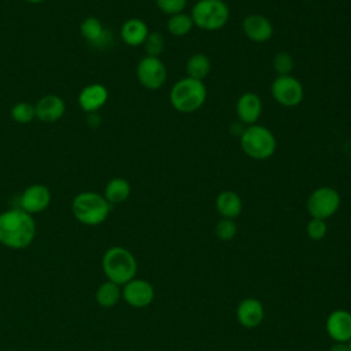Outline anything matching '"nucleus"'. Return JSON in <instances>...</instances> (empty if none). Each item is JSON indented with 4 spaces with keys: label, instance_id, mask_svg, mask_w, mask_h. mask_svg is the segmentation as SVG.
Segmentation results:
<instances>
[{
    "label": "nucleus",
    "instance_id": "obj_1",
    "mask_svg": "<svg viewBox=\"0 0 351 351\" xmlns=\"http://www.w3.org/2000/svg\"><path fill=\"white\" fill-rule=\"evenodd\" d=\"M36 236V222L32 214L11 208L0 214V244L11 250L29 247Z\"/></svg>",
    "mask_w": 351,
    "mask_h": 351
},
{
    "label": "nucleus",
    "instance_id": "obj_2",
    "mask_svg": "<svg viewBox=\"0 0 351 351\" xmlns=\"http://www.w3.org/2000/svg\"><path fill=\"white\" fill-rule=\"evenodd\" d=\"M101 267L108 281L125 285L133 280L137 273V262L134 255L123 247L108 248L101 259Z\"/></svg>",
    "mask_w": 351,
    "mask_h": 351
},
{
    "label": "nucleus",
    "instance_id": "obj_3",
    "mask_svg": "<svg viewBox=\"0 0 351 351\" xmlns=\"http://www.w3.org/2000/svg\"><path fill=\"white\" fill-rule=\"evenodd\" d=\"M111 204L103 195L96 192H81L71 203V211L74 218L88 226L100 225L110 214Z\"/></svg>",
    "mask_w": 351,
    "mask_h": 351
},
{
    "label": "nucleus",
    "instance_id": "obj_4",
    "mask_svg": "<svg viewBox=\"0 0 351 351\" xmlns=\"http://www.w3.org/2000/svg\"><path fill=\"white\" fill-rule=\"evenodd\" d=\"M206 97L207 89L203 81H197L189 77L177 81L170 90L171 106L184 114L199 110L204 104Z\"/></svg>",
    "mask_w": 351,
    "mask_h": 351
},
{
    "label": "nucleus",
    "instance_id": "obj_5",
    "mask_svg": "<svg viewBox=\"0 0 351 351\" xmlns=\"http://www.w3.org/2000/svg\"><path fill=\"white\" fill-rule=\"evenodd\" d=\"M240 144L243 151L252 159H269L276 151V137L265 126L251 125L240 134Z\"/></svg>",
    "mask_w": 351,
    "mask_h": 351
},
{
    "label": "nucleus",
    "instance_id": "obj_6",
    "mask_svg": "<svg viewBox=\"0 0 351 351\" xmlns=\"http://www.w3.org/2000/svg\"><path fill=\"white\" fill-rule=\"evenodd\" d=\"M193 25L203 30H219L229 21V8L222 0H199L191 15Z\"/></svg>",
    "mask_w": 351,
    "mask_h": 351
},
{
    "label": "nucleus",
    "instance_id": "obj_7",
    "mask_svg": "<svg viewBox=\"0 0 351 351\" xmlns=\"http://www.w3.org/2000/svg\"><path fill=\"white\" fill-rule=\"evenodd\" d=\"M340 195L330 186H321L313 191L307 199V211L311 218L326 219L340 207Z\"/></svg>",
    "mask_w": 351,
    "mask_h": 351
},
{
    "label": "nucleus",
    "instance_id": "obj_8",
    "mask_svg": "<svg viewBox=\"0 0 351 351\" xmlns=\"http://www.w3.org/2000/svg\"><path fill=\"white\" fill-rule=\"evenodd\" d=\"M271 95L274 100L284 107H296L303 99V86L298 78L289 75H278L271 84Z\"/></svg>",
    "mask_w": 351,
    "mask_h": 351
},
{
    "label": "nucleus",
    "instance_id": "obj_9",
    "mask_svg": "<svg viewBox=\"0 0 351 351\" xmlns=\"http://www.w3.org/2000/svg\"><path fill=\"white\" fill-rule=\"evenodd\" d=\"M136 74H137L138 82L144 88L151 90L159 89L165 84L167 77L163 62L159 58H154V56L143 58L137 64Z\"/></svg>",
    "mask_w": 351,
    "mask_h": 351
},
{
    "label": "nucleus",
    "instance_id": "obj_10",
    "mask_svg": "<svg viewBox=\"0 0 351 351\" xmlns=\"http://www.w3.org/2000/svg\"><path fill=\"white\" fill-rule=\"evenodd\" d=\"M154 296L155 291L151 282L141 278H133L128 281L122 288V298L129 306L136 308L147 307L148 304H151Z\"/></svg>",
    "mask_w": 351,
    "mask_h": 351
},
{
    "label": "nucleus",
    "instance_id": "obj_11",
    "mask_svg": "<svg viewBox=\"0 0 351 351\" xmlns=\"http://www.w3.org/2000/svg\"><path fill=\"white\" fill-rule=\"evenodd\" d=\"M21 208L29 214L44 211L51 203V192L45 185L34 184L27 186L21 196Z\"/></svg>",
    "mask_w": 351,
    "mask_h": 351
},
{
    "label": "nucleus",
    "instance_id": "obj_12",
    "mask_svg": "<svg viewBox=\"0 0 351 351\" xmlns=\"http://www.w3.org/2000/svg\"><path fill=\"white\" fill-rule=\"evenodd\" d=\"M325 328L333 341L348 343L351 340V313L343 308L332 311L326 318Z\"/></svg>",
    "mask_w": 351,
    "mask_h": 351
},
{
    "label": "nucleus",
    "instance_id": "obj_13",
    "mask_svg": "<svg viewBox=\"0 0 351 351\" xmlns=\"http://www.w3.org/2000/svg\"><path fill=\"white\" fill-rule=\"evenodd\" d=\"M243 32L251 41L265 43L273 36V25L266 16L251 14L243 21Z\"/></svg>",
    "mask_w": 351,
    "mask_h": 351
},
{
    "label": "nucleus",
    "instance_id": "obj_14",
    "mask_svg": "<svg viewBox=\"0 0 351 351\" xmlns=\"http://www.w3.org/2000/svg\"><path fill=\"white\" fill-rule=\"evenodd\" d=\"M265 317L263 304L255 298L243 299L236 308V318L239 324L244 328H255L258 326Z\"/></svg>",
    "mask_w": 351,
    "mask_h": 351
},
{
    "label": "nucleus",
    "instance_id": "obj_15",
    "mask_svg": "<svg viewBox=\"0 0 351 351\" xmlns=\"http://www.w3.org/2000/svg\"><path fill=\"white\" fill-rule=\"evenodd\" d=\"M108 99V90L101 84L86 85L78 95V104L86 112H96Z\"/></svg>",
    "mask_w": 351,
    "mask_h": 351
},
{
    "label": "nucleus",
    "instance_id": "obj_16",
    "mask_svg": "<svg viewBox=\"0 0 351 351\" xmlns=\"http://www.w3.org/2000/svg\"><path fill=\"white\" fill-rule=\"evenodd\" d=\"M36 118L43 122H55L60 119L66 111V104L62 97L56 95H47L41 97L34 106Z\"/></svg>",
    "mask_w": 351,
    "mask_h": 351
},
{
    "label": "nucleus",
    "instance_id": "obj_17",
    "mask_svg": "<svg viewBox=\"0 0 351 351\" xmlns=\"http://www.w3.org/2000/svg\"><path fill=\"white\" fill-rule=\"evenodd\" d=\"M236 112L241 123L254 125L262 114V101L259 96L252 92L241 95L236 104Z\"/></svg>",
    "mask_w": 351,
    "mask_h": 351
},
{
    "label": "nucleus",
    "instance_id": "obj_18",
    "mask_svg": "<svg viewBox=\"0 0 351 351\" xmlns=\"http://www.w3.org/2000/svg\"><path fill=\"white\" fill-rule=\"evenodd\" d=\"M148 34L149 32H148L147 23L138 18L128 19L121 27V37L130 47H137L144 44Z\"/></svg>",
    "mask_w": 351,
    "mask_h": 351
},
{
    "label": "nucleus",
    "instance_id": "obj_19",
    "mask_svg": "<svg viewBox=\"0 0 351 351\" xmlns=\"http://www.w3.org/2000/svg\"><path fill=\"white\" fill-rule=\"evenodd\" d=\"M82 37L93 47H104L108 43V33L104 30L101 22L96 16H88L80 26Z\"/></svg>",
    "mask_w": 351,
    "mask_h": 351
},
{
    "label": "nucleus",
    "instance_id": "obj_20",
    "mask_svg": "<svg viewBox=\"0 0 351 351\" xmlns=\"http://www.w3.org/2000/svg\"><path fill=\"white\" fill-rule=\"evenodd\" d=\"M215 207L222 218L234 219L240 215L243 203L240 196L233 191H223L215 199Z\"/></svg>",
    "mask_w": 351,
    "mask_h": 351
},
{
    "label": "nucleus",
    "instance_id": "obj_21",
    "mask_svg": "<svg viewBox=\"0 0 351 351\" xmlns=\"http://www.w3.org/2000/svg\"><path fill=\"white\" fill-rule=\"evenodd\" d=\"M130 195V184L122 177L111 178L104 188V197L110 204H118L125 202Z\"/></svg>",
    "mask_w": 351,
    "mask_h": 351
},
{
    "label": "nucleus",
    "instance_id": "obj_22",
    "mask_svg": "<svg viewBox=\"0 0 351 351\" xmlns=\"http://www.w3.org/2000/svg\"><path fill=\"white\" fill-rule=\"evenodd\" d=\"M121 296H122V289L119 288V285L108 280L100 284L95 293L96 302L99 303V306L104 308L114 307L119 302Z\"/></svg>",
    "mask_w": 351,
    "mask_h": 351
},
{
    "label": "nucleus",
    "instance_id": "obj_23",
    "mask_svg": "<svg viewBox=\"0 0 351 351\" xmlns=\"http://www.w3.org/2000/svg\"><path fill=\"white\" fill-rule=\"evenodd\" d=\"M211 70V62L204 53H195L186 62V74L189 78L203 81Z\"/></svg>",
    "mask_w": 351,
    "mask_h": 351
},
{
    "label": "nucleus",
    "instance_id": "obj_24",
    "mask_svg": "<svg viewBox=\"0 0 351 351\" xmlns=\"http://www.w3.org/2000/svg\"><path fill=\"white\" fill-rule=\"evenodd\" d=\"M192 26H193V21L191 15H186L184 12L171 15L167 19V30L176 37L186 36L191 32Z\"/></svg>",
    "mask_w": 351,
    "mask_h": 351
},
{
    "label": "nucleus",
    "instance_id": "obj_25",
    "mask_svg": "<svg viewBox=\"0 0 351 351\" xmlns=\"http://www.w3.org/2000/svg\"><path fill=\"white\" fill-rule=\"evenodd\" d=\"M11 118L18 123H29L33 118H36L34 106L27 101H18L11 108Z\"/></svg>",
    "mask_w": 351,
    "mask_h": 351
},
{
    "label": "nucleus",
    "instance_id": "obj_26",
    "mask_svg": "<svg viewBox=\"0 0 351 351\" xmlns=\"http://www.w3.org/2000/svg\"><path fill=\"white\" fill-rule=\"evenodd\" d=\"M215 236L222 240V241H229L232 240L236 233H237V225L233 219L229 218H222L217 222L215 225Z\"/></svg>",
    "mask_w": 351,
    "mask_h": 351
},
{
    "label": "nucleus",
    "instance_id": "obj_27",
    "mask_svg": "<svg viewBox=\"0 0 351 351\" xmlns=\"http://www.w3.org/2000/svg\"><path fill=\"white\" fill-rule=\"evenodd\" d=\"M144 48L147 52V56H154L158 58L163 49H165V38L160 33H149L148 37L144 41Z\"/></svg>",
    "mask_w": 351,
    "mask_h": 351
},
{
    "label": "nucleus",
    "instance_id": "obj_28",
    "mask_svg": "<svg viewBox=\"0 0 351 351\" xmlns=\"http://www.w3.org/2000/svg\"><path fill=\"white\" fill-rule=\"evenodd\" d=\"M273 69L278 75H289L293 69V59L287 52H278L273 58Z\"/></svg>",
    "mask_w": 351,
    "mask_h": 351
},
{
    "label": "nucleus",
    "instance_id": "obj_29",
    "mask_svg": "<svg viewBox=\"0 0 351 351\" xmlns=\"http://www.w3.org/2000/svg\"><path fill=\"white\" fill-rule=\"evenodd\" d=\"M306 232H307V236L314 240V241H318L321 239L325 237L326 234V223L324 219H318V218H311L307 223V228H306Z\"/></svg>",
    "mask_w": 351,
    "mask_h": 351
},
{
    "label": "nucleus",
    "instance_id": "obj_30",
    "mask_svg": "<svg viewBox=\"0 0 351 351\" xmlns=\"http://www.w3.org/2000/svg\"><path fill=\"white\" fill-rule=\"evenodd\" d=\"M156 5L162 12L171 16L182 12L186 5V0H156Z\"/></svg>",
    "mask_w": 351,
    "mask_h": 351
},
{
    "label": "nucleus",
    "instance_id": "obj_31",
    "mask_svg": "<svg viewBox=\"0 0 351 351\" xmlns=\"http://www.w3.org/2000/svg\"><path fill=\"white\" fill-rule=\"evenodd\" d=\"M86 122H88L89 126L96 128V126H99V123H100V118H99V115H97L96 112H89L88 117H86Z\"/></svg>",
    "mask_w": 351,
    "mask_h": 351
},
{
    "label": "nucleus",
    "instance_id": "obj_32",
    "mask_svg": "<svg viewBox=\"0 0 351 351\" xmlns=\"http://www.w3.org/2000/svg\"><path fill=\"white\" fill-rule=\"evenodd\" d=\"M329 351H350V348H348V343L335 341V343L330 346Z\"/></svg>",
    "mask_w": 351,
    "mask_h": 351
},
{
    "label": "nucleus",
    "instance_id": "obj_33",
    "mask_svg": "<svg viewBox=\"0 0 351 351\" xmlns=\"http://www.w3.org/2000/svg\"><path fill=\"white\" fill-rule=\"evenodd\" d=\"M26 1H29V3H43L45 0H26Z\"/></svg>",
    "mask_w": 351,
    "mask_h": 351
},
{
    "label": "nucleus",
    "instance_id": "obj_34",
    "mask_svg": "<svg viewBox=\"0 0 351 351\" xmlns=\"http://www.w3.org/2000/svg\"><path fill=\"white\" fill-rule=\"evenodd\" d=\"M348 348H350V351H351V340L348 341Z\"/></svg>",
    "mask_w": 351,
    "mask_h": 351
}]
</instances>
